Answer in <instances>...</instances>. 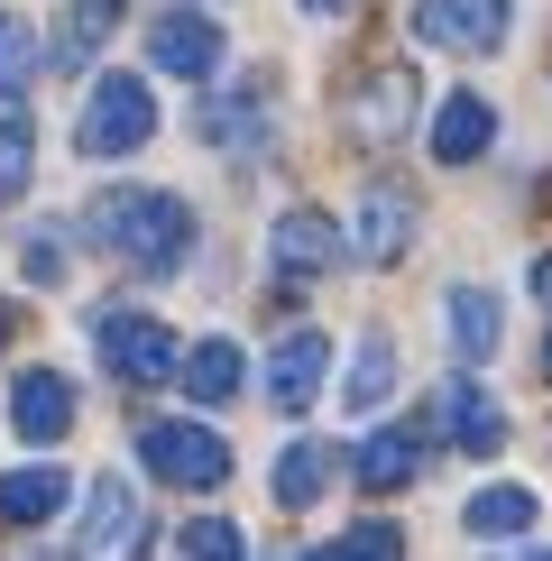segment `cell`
<instances>
[{
	"instance_id": "1",
	"label": "cell",
	"mask_w": 552,
	"mask_h": 561,
	"mask_svg": "<svg viewBox=\"0 0 552 561\" xmlns=\"http://www.w3.org/2000/svg\"><path fill=\"white\" fill-rule=\"evenodd\" d=\"M92 240L111 259H129L138 276H175L184 249H194V213L175 194H148V184H120V194L92 203Z\"/></svg>"
},
{
	"instance_id": "2",
	"label": "cell",
	"mask_w": 552,
	"mask_h": 561,
	"mask_svg": "<svg viewBox=\"0 0 552 561\" xmlns=\"http://www.w3.org/2000/svg\"><path fill=\"white\" fill-rule=\"evenodd\" d=\"M92 350H102V368L111 378H129V387H166L175 378V332L157 313H138V304H102L92 313Z\"/></svg>"
},
{
	"instance_id": "3",
	"label": "cell",
	"mask_w": 552,
	"mask_h": 561,
	"mask_svg": "<svg viewBox=\"0 0 552 561\" xmlns=\"http://www.w3.org/2000/svg\"><path fill=\"white\" fill-rule=\"evenodd\" d=\"M148 138H157V102H148V83H138V75H102V83H92V102H83L74 148H83V157H138Z\"/></svg>"
},
{
	"instance_id": "4",
	"label": "cell",
	"mask_w": 552,
	"mask_h": 561,
	"mask_svg": "<svg viewBox=\"0 0 552 561\" xmlns=\"http://www.w3.org/2000/svg\"><path fill=\"white\" fill-rule=\"evenodd\" d=\"M138 460L157 479H175V488H221L230 479V442L212 424H148L138 433Z\"/></svg>"
},
{
	"instance_id": "5",
	"label": "cell",
	"mask_w": 552,
	"mask_h": 561,
	"mask_svg": "<svg viewBox=\"0 0 552 561\" xmlns=\"http://www.w3.org/2000/svg\"><path fill=\"white\" fill-rule=\"evenodd\" d=\"M414 37L442 56H497L506 46V0H414Z\"/></svg>"
},
{
	"instance_id": "6",
	"label": "cell",
	"mask_w": 552,
	"mask_h": 561,
	"mask_svg": "<svg viewBox=\"0 0 552 561\" xmlns=\"http://www.w3.org/2000/svg\"><path fill=\"white\" fill-rule=\"evenodd\" d=\"M341 230H332V213H313V203H295V213H276V230H267V259H276V276H332V259H341Z\"/></svg>"
},
{
	"instance_id": "7",
	"label": "cell",
	"mask_w": 552,
	"mask_h": 561,
	"mask_svg": "<svg viewBox=\"0 0 552 561\" xmlns=\"http://www.w3.org/2000/svg\"><path fill=\"white\" fill-rule=\"evenodd\" d=\"M322 378H332V341H322V332H286L267 350V405L276 414H304L322 396Z\"/></svg>"
},
{
	"instance_id": "8",
	"label": "cell",
	"mask_w": 552,
	"mask_h": 561,
	"mask_svg": "<svg viewBox=\"0 0 552 561\" xmlns=\"http://www.w3.org/2000/svg\"><path fill=\"white\" fill-rule=\"evenodd\" d=\"M148 56L166 65V75L203 83V75L221 65V28H212L203 10H184V0H175V10H157V28H148Z\"/></svg>"
},
{
	"instance_id": "9",
	"label": "cell",
	"mask_w": 552,
	"mask_h": 561,
	"mask_svg": "<svg viewBox=\"0 0 552 561\" xmlns=\"http://www.w3.org/2000/svg\"><path fill=\"white\" fill-rule=\"evenodd\" d=\"M10 424H19V442H65L74 433V387L56 368H19L10 378Z\"/></svg>"
},
{
	"instance_id": "10",
	"label": "cell",
	"mask_w": 552,
	"mask_h": 561,
	"mask_svg": "<svg viewBox=\"0 0 552 561\" xmlns=\"http://www.w3.org/2000/svg\"><path fill=\"white\" fill-rule=\"evenodd\" d=\"M433 414H442V433H451V442H460L470 460L506 451V414H497V396L479 387V378H451L442 396H433Z\"/></svg>"
},
{
	"instance_id": "11",
	"label": "cell",
	"mask_w": 552,
	"mask_h": 561,
	"mask_svg": "<svg viewBox=\"0 0 552 561\" xmlns=\"http://www.w3.org/2000/svg\"><path fill=\"white\" fill-rule=\"evenodd\" d=\"M405 240H414V203L396 194V184H368L359 221H350V249H359L368 267H387V259H405Z\"/></svg>"
},
{
	"instance_id": "12",
	"label": "cell",
	"mask_w": 552,
	"mask_h": 561,
	"mask_svg": "<svg viewBox=\"0 0 552 561\" xmlns=\"http://www.w3.org/2000/svg\"><path fill=\"white\" fill-rule=\"evenodd\" d=\"M497 148V111L479 102V92H451L442 111H433V157L442 167H470V157H488Z\"/></svg>"
},
{
	"instance_id": "13",
	"label": "cell",
	"mask_w": 552,
	"mask_h": 561,
	"mask_svg": "<svg viewBox=\"0 0 552 561\" xmlns=\"http://www.w3.org/2000/svg\"><path fill=\"white\" fill-rule=\"evenodd\" d=\"M175 378H184V396L194 405H230L240 396V378H249V359H240V341H194L175 359Z\"/></svg>"
},
{
	"instance_id": "14",
	"label": "cell",
	"mask_w": 552,
	"mask_h": 561,
	"mask_svg": "<svg viewBox=\"0 0 552 561\" xmlns=\"http://www.w3.org/2000/svg\"><path fill=\"white\" fill-rule=\"evenodd\" d=\"M414 65H387V75H368V92H359V111H350V129L359 138H396L405 121H414Z\"/></svg>"
},
{
	"instance_id": "15",
	"label": "cell",
	"mask_w": 552,
	"mask_h": 561,
	"mask_svg": "<svg viewBox=\"0 0 552 561\" xmlns=\"http://www.w3.org/2000/svg\"><path fill=\"white\" fill-rule=\"evenodd\" d=\"M332 470H350L332 442H286V451H276V506H295V516H304L322 488H332Z\"/></svg>"
},
{
	"instance_id": "16",
	"label": "cell",
	"mask_w": 552,
	"mask_h": 561,
	"mask_svg": "<svg viewBox=\"0 0 552 561\" xmlns=\"http://www.w3.org/2000/svg\"><path fill=\"white\" fill-rule=\"evenodd\" d=\"M414 470H424V433H405V424H387V433H368L359 442V488H414Z\"/></svg>"
},
{
	"instance_id": "17",
	"label": "cell",
	"mask_w": 552,
	"mask_h": 561,
	"mask_svg": "<svg viewBox=\"0 0 552 561\" xmlns=\"http://www.w3.org/2000/svg\"><path fill=\"white\" fill-rule=\"evenodd\" d=\"M83 543L102 552V561H129V543H138V488H129V479H102V488H92Z\"/></svg>"
},
{
	"instance_id": "18",
	"label": "cell",
	"mask_w": 552,
	"mask_h": 561,
	"mask_svg": "<svg viewBox=\"0 0 552 561\" xmlns=\"http://www.w3.org/2000/svg\"><path fill=\"white\" fill-rule=\"evenodd\" d=\"M65 488H74V479H65V470H46V460H37V470H10V479H0V525H10V534L46 525V516L65 506Z\"/></svg>"
},
{
	"instance_id": "19",
	"label": "cell",
	"mask_w": 552,
	"mask_h": 561,
	"mask_svg": "<svg viewBox=\"0 0 552 561\" xmlns=\"http://www.w3.org/2000/svg\"><path fill=\"white\" fill-rule=\"evenodd\" d=\"M534 516H543V506H534V488H479V497L460 506V525H470V534H488V543H506V534H534Z\"/></svg>"
},
{
	"instance_id": "20",
	"label": "cell",
	"mask_w": 552,
	"mask_h": 561,
	"mask_svg": "<svg viewBox=\"0 0 552 561\" xmlns=\"http://www.w3.org/2000/svg\"><path fill=\"white\" fill-rule=\"evenodd\" d=\"M442 313H451V350H460V359H488V350H497V295L488 286H451Z\"/></svg>"
},
{
	"instance_id": "21",
	"label": "cell",
	"mask_w": 552,
	"mask_h": 561,
	"mask_svg": "<svg viewBox=\"0 0 552 561\" xmlns=\"http://www.w3.org/2000/svg\"><path fill=\"white\" fill-rule=\"evenodd\" d=\"M37 65H46V46H37V28L19 10H0V102H19V92L37 83Z\"/></svg>"
},
{
	"instance_id": "22",
	"label": "cell",
	"mask_w": 552,
	"mask_h": 561,
	"mask_svg": "<svg viewBox=\"0 0 552 561\" xmlns=\"http://www.w3.org/2000/svg\"><path fill=\"white\" fill-rule=\"evenodd\" d=\"M387 396H396V350H387V341H359V359H350V396H341V405L378 414Z\"/></svg>"
},
{
	"instance_id": "23",
	"label": "cell",
	"mask_w": 552,
	"mask_h": 561,
	"mask_svg": "<svg viewBox=\"0 0 552 561\" xmlns=\"http://www.w3.org/2000/svg\"><path fill=\"white\" fill-rule=\"evenodd\" d=\"M120 10H129V0H74V10H65V56H56V65H83L92 46L120 28Z\"/></svg>"
},
{
	"instance_id": "24",
	"label": "cell",
	"mask_w": 552,
	"mask_h": 561,
	"mask_svg": "<svg viewBox=\"0 0 552 561\" xmlns=\"http://www.w3.org/2000/svg\"><path fill=\"white\" fill-rule=\"evenodd\" d=\"M28 167H37V129L28 121H0V203L28 194Z\"/></svg>"
},
{
	"instance_id": "25",
	"label": "cell",
	"mask_w": 552,
	"mask_h": 561,
	"mask_svg": "<svg viewBox=\"0 0 552 561\" xmlns=\"http://www.w3.org/2000/svg\"><path fill=\"white\" fill-rule=\"evenodd\" d=\"M313 561H405V543H396V534H387V525H350V534H341V543H322Z\"/></svg>"
},
{
	"instance_id": "26",
	"label": "cell",
	"mask_w": 552,
	"mask_h": 561,
	"mask_svg": "<svg viewBox=\"0 0 552 561\" xmlns=\"http://www.w3.org/2000/svg\"><path fill=\"white\" fill-rule=\"evenodd\" d=\"M19 267H28V286H65V240L56 230H28L19 240Z\"/></svg>"
},
{
	"instance_id": "27",
	"label": "cell",
	"mask_w": 552,
	"mask_h": 561,
	"mask_svg": "<svg viewBox=\"0 0 552 561\" xmlns=\"http://www.w3.org/2000/svg\"><path fill=\"white\" fill-rule=\"evenodd\" d=\"M184 552H194V561H249V552H240V525H221V516L184 525Z\"/></svg>"
},
{
	"instance_id": "28",
	"label": "cell",
	"mask_w": 552,
	"mask_h": 561,
	"mask_svg": "<svg viewBox=\"0 0 552 561\" xmlns=\"http://www.w3.org/2000/svg\"><path fill=\"white\" fill-rule=\"evenodd\" d=\"M534 295H543V313H552V259H534Z\"/></svg>"
},
{
	"instance_id": "29",
	"label": "cell",
	"mask_w": 552,
	"mask_h": 561,
	"mask_svg": "<svg viewBox=\"0 0 552 561\" xmlns=\"http://www.w3.org/2000/svg\"><path fill=\"white\" fill-rule=\"evenodd\" d=\"M10 332H19V313H10V304H0V341H10Z\"/></svg>"
},
{
	"instance_id": "30",
	"label": "cell",
	"mask_w": 552,
	"mask_h": 561,
	"mask_svg": "<svg viewBox=\"0 0 552 561\" xmlns=\"http://www.w3.org/2000/svg\"><path fill=\"white\" fill-rule=\"evenodd\" d=\"M525 561H552V543H534V552H525Z\"/></svg>"
},
{
	"instance_id": "31",
	"label": "cell",
	"mask_w": 552,
	"mask_h": 561,
	"mask_svg": "<svg viewBox=\"0 0 552 561\" xmlns=\"http://www.w3.org/2000/svg\"><path fill=\"white\" fill-rule=\"evenodd\" d=\"M304 10H341V0H304Z\"/></svg>"
},
{
	"instance_id": "32",
	"label": "cell",
	"mask_w": 552,
	"mask_h": 561,
	"mask_svg": "<svg viewBox=\"0 0 552 561\" xmlns=\"http://www.w3.org/2000/svg\"><path fill=\"white\" fill-rule=\"evenodd\" d=\"M543 378H552V341H543Z\"/></svg>"
}]
</instances>
